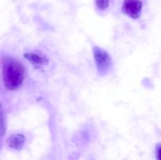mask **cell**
<instances>
[{
	"label": "cell",
	"instance_id": "1",
	"mask_svg": "<svg viewBox=\"0 0 161 160\" xmlns=\"http://www.w3.org/2000/svg\"><path fill=\"white\" fill-rule=\"evenodd\" d=\"M2 77L4 86L9 90L17 89L24 83L25 70L18 61L9 56L2 58Z\"/></svg>",
	"mask_w": 161,
	"mask_h": 160
},
{
	"label": "cell",
	"instance_id": "2",
	"mask_svg": "<svg viewBox=\"0 0 161 160\" xmlns=\"http://www.w3.org/2000/svg\"><path fill=\"white\" fill-rule=\"evenodd\" d=\"M94 58L97 65V71L100 74L103 75L108 72V69L112 66V59L108 52L99 47H94L93 50Z\"/></svg>",
	"mask_w": 161,
	"mask_h": 160
},
{
	"label": "cell",
	"instance_id": "3",
	"mask_svg": "<svg viewBox=\"0 0 161 160\" xmlns=\"http://www.w3.org/2000/svg\"><path fill=\"white\" fill-rule=\"evenodd\" d=\"M142 9V3L140 0H124L122 10L130 18H139Z\"/></svg>",
	"mask_w": 161,
	"mask_h": 160
},
{
	"label": "cell",
	"instance_id": "4",
	"mask_svg": "<svg viewBox=\"0 0 161 160\" xmlns=\"http://www.w3.org/2000/svg\"><path fill=\"white\" fill-rule=\"evenodd\" d=\"M25 143V137L20 133H14L7 139L6 144L8 147L14 150H20L23 147Z\"/></svg>",
	"mask_w": 161,
	"mask_h": 160
},
{
	"label": "cell",
	"instance_id": "5",
	"mask_svg": "<svg viewBox=\"0 0 161 160\" xmlns=\"http://www.w3.org/2000/svg\"><path fill=\"white\" fill-rule=\"evenodd\" d=\"M25 58H26L28 61L32 63L33 64L37 66H40L44 64L45 63H47V59L45 56H40L39 54H37L36 53H27L24 55Z\"/></svg>",
	"mask_w": 161,
	"mask_h": 160
},
{
	"label": "cell",
	"instance_id": "6",
	"mask_svg": "<svg viewBox=\"0 0 161 160\" xmlns=\"http://www.w3.org/2000/svg\"><path fill=\"white\" fill-rule=\"evenodd\" d=\"M95 3L99 9L104 10L109 6V0H95Z\"/></svg>",
	"mask_w": 161,
	"mask_h": 160
},
{
	"label": "cell",
	"instance_id": "7",
	"mask_svg": "<svg viewBox=\"0 0 161 160\" xmlns=\"http://www.w3.org/2000/svg\"><path fill=\"white\" fill-rule=\"evenodd\" d=\"M157 160H161V145L158 147V149H157Z\"/></svg>",
	"mask_w": 161,
	"mask_h": 160
}]
</instances>
